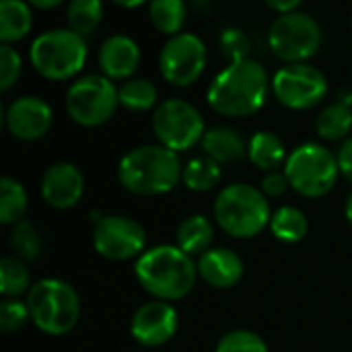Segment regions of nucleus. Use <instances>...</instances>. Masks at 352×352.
I'll use <instances>...</instances> for the list:
<instances>
[{
  "instance_id": "1",
  "label": "nucleus",
  "mask_w": 352,
  "mask_h": 352,
  "mask_svg": "<svg viewBox=\"0 0 352 352\" xmlns=\"http://www.w3.org/2000/svg\"><path fill=\"white\" fill-rule=\"evenodd\" d=\"M268 97V74L258 60H243L221 70L208 87V105L223 116H252Z\"/></svg>"
},
{
  "instance_id": "2",
  "label": "nucleus",
  "mask_w": 352,
  "mask_h": 352,
  "mask_svg": "<svg viewBox=\"0 0 352 352\" xmlns=\"http://www.w3.org/2000/svg\"><path fill=\"white\" fill-rule=\"evenodd\" d=\"M136 278L157 301L184 299L196 285L198 266L177 245H157L136 262Z\"/></svg>"
},
{
  "instance_id": "3",
  "label": "nucleus",
  "mask_w": 352,
  "mask_h": 352,
  "mask_svg": "<svg viewBox=\"0 0 352 352\" xmlns=\"http://www.w3.org/2000/svg\"><path fill=\"white\" fill-rule=\"evenodd\" d=\"M184 175L175 151L163 144H142L126 153L118 165L122 186L138 196H159L173 190Z\"/></svg>"
},
{
  "instance_id": "4",
  "label": "nucleus",
  "mask_w": 352,
  "mask_h": 352,
  "mask_svg": "<svg viewBox=\"0 0 352 352\" xmlns=\"http://www.w3.org/2000/svg\"><path fill=\"white\" fill-rule=\"evenodd\" d=\"M33 324L50 336L68 334L80 316V299L72 285L60 278H41L27 293Z\"/></svg>"
},
{
  "instance_id": "5",
  "label": "nucleus",
  "mask_w": 352,
  "mask_h": 352,
  "mask_svg": "<svg viewBox=\"0 0 352 352\" xmlns=\"http://www.w3.org/2000/svg\"><path fill=\"white\" fill-rule=\"evenodd\" d=\"M214 219L233 237H254L272 219L264 192L250 184H231L214 200Z\"/></svg>"
},
{
  "instance_id": "6",
  "label": "nucleus",
  "mask_w": 352,
  "mask_h": 352,
  "mask_svg": "<svg viewBox=\"0 0 352 352\" xmlns=\"http://www.w3.org/2000/svg\"><path fill=\"white\" fill-rule=\"evenodd\" d=\"M29 58L35 70L52 80H64L80 72L87 60V43L72 29H52L37 35Z\"/></svg>"
},
{
  "instance_id": "7",
  "label": "nucleus",
  "mask_w": 352,
  "mask_h": 352,
  "mask_svg": "<svg viewBox=\"0 0 352 352\" xmlns=\"http://www.w3.org/2000/svg\"><path fill=\"white\" fill-rule=\"evenodd\" d=\"M285 173L301 196L320 198L334 188L340 169L330 148L318 142H303L289 155Z\"/></svg>"
},
{
  "instance_id": "8",
  "label": "nucleus",
  "mask_w": 352,
  "mask_h": 352,
  "mask_svg": "<svg viewBox=\"0 0 352 352\" xmlns=\"http://www.w3.org/2000/svg\"><path fill=\"white\" fill-rule=\"evenodd\" d=\"M120 103L111 78L103 74H87L74 80L66 93V109L80 126H99L107 122Z\"/></svg>"
},
{
  "instance_id": "9",
  "label": "nucleus",
  "mask_w": 352,
  "mask_h": 352,
  "mask_svg": "<svg viewBox=\"0 0 352 352\" xmlns=\"http://www.w3.org/2000/svg\"><path fill=\"white\" fill-rule=\"evenodd\" d=\"M268 43L278 58L299 64L320 50L322 27L307 12H287L270 25Z\"/></svg>"
},
{
  "instance_id": "10",
  "label": "nucleus",
  "mask_w": 352,
  "mask_h": 352,
  "mask_svg": "<svg viewBox=\"0 0 352 352\" xmlns=\"http://www.w3.org/2000/svg\"><path fill=\"white\" fill-rule=\"evenodd\" d=\"M153 128L163 146L188 151L204 136V120L196 105L186 99H165L153 116Z\"/></svg>"
},
{
  "instance_id": "11",
  "label": "nucleus",
  "mask_w": 352,
  "mask_h": 352,
  "mask_svg": "<svg viewBox=\"0 0 352 352\" xmlns=\"http://www.w3.org/2000/svg\"><path fill=\"white\" fill-rule=\"evenodd\" d=\"M276 99L291 109H307L318 105L328 93V78L311 64L299 62L285 66L272 78Z\"/></svg>"
},
{
  "instance_id": "12",
  "label": "nucleus",
  "mask_w": 352,
  "mask_h": 352,
  "mask_svg": "<svg viewBox=\"0 0 352 352\" xmlns=\"http://www.w3.org/2000/svg\"><path fill=\"white\" fill-rule=\"evenodd\" d=\"M161 74L177 87L192 85L206 66V45L194 33L169 37L159 56Z\"/></svg>"
},
{
  "instance_id": "13",
  "label": "nucleus",
  "mask_w": 352,
  "mask_h": 352,
  "mask_svg": "<svg viewBox=\"0 0 352 352\" xmlns=\"http://www.w3.org/2000/svg\"><path fill=\"white\" fill-rule=\"evenodd\" d=\"M95 250L109 260H130L146 245V233L140 223L128 217H103L93 231Z\"/></svg>"
},
{
  "instance_id": "14",
  "label": "nucleus",
  "mask_w": 352,
  "mask_h": 352,
  "mask_svg": "<svg viewBox=\"0 0 352 352\" xmlns=\"http://www.w3.org/2000/svg\"><path fill=\"white\" fill-rule=\"evenodd\" d=\"M177 314L165 301H148L136 309L130 332L144 346H161L173 338L177 330Z\"/></svg>"
},
{
  "instance_id": "15",
  "label": "nucleus",
  "mask_w": 352,
  "mask_h": 352,
  "mask_svg": "<svg viewBox=\"0 0 352 352\" xmlns=\"http://www.w3.org/2000/svg\"><path fill=\"white\" fill-rule=\"evenodd\" d=\"M4 120L12 136L23 140H37L52 126V107L41 97L23 95L8 105Z\"/></svg>"
},
{
  "instance_id": "16",
  "label": "nucleus",
  "mask_w": 352,
  "mask_h": 352,
  "mask_svg": "<svg viewBox=\"0 0 352 352\" xmlns=\"http://www.w3.org/2000/svg\"><path fill=\"white\" fill-rule=\"evenodd\" d=\"M85 192L82 171L72 163H54L41 177V196L54 208L74 206Z\"/></svg>"
},
{
  "instance_id": "17",
  "label": "nucleus",
  "mask_w": 352,
  "mask_h": 352,
  "mask_svg": "<svg viewBox=\"0 0 352 352\" xmlns=\"http://www.w3.org/2000/svg\"><path fill=\"white\" fill-rule=\"evenodd\" d=\"M198 274L200 278L217 289H229L237 285L243 276V262L241 258L227 248H212L204 252L198 260Z\"/></svg>"
},
{
  "instance_id": "18",
  "label": "nucleus",
  "mask_w": 352,
  "mask_h": 352,
  "mask_svg": "<svg viewBox=\"0 0 352 352\" xmlns=\"http://www.w3.org/2000/svg\"><path fill=\"white\" fill-rule=\"evenodd\" d=\"M138 62V43L128 35H109L99 47V66L107 78H128L136 70Z\"/></svg>"
},
{
  "instance_id": "19",
  "label": "nucleus",
  "mask_w": 352,
  "mask_h": 352,
  "mask_svg": "<svg viewBox=\"0 0 352 352\" xmlns=\"http://www.w3.org/2000/svg\"><path fill=\"white\" fill-rule=\"evenodd\" d=\"M248 146L243 136L227 126L210 128L202 136V148L206 157H210L217 163H233L248 155Z\"/></svg>"
},
{
  "instance_id": "20",
  "label": "nucleus",
  "mask_w": 352,
  "mask_h": 352,
  "mask_svg": "<svg viewBox=\"0 0 352 352\" xmlns=\"http://www.w3.org/2000/svg\"><path fill=\"white\" fill-rule=\"evenodd\" d=\"M212 237H214L212 223L202 214H192L184 219L182 225L177 227V248L188 256L208 252Z\"/></svg>"
},
{
  "instance_id": "21",
  "label": "nucleus",
  "mask_w": 352,
  "mask_h": 352,
  "mask_svg": "<svg viewBox=\"0 0 352 352\" xmlns=\"http://www.w3.org/2000/svg\"><path fill=\"white\" fill-rule=\"evenodd\" d=\"M33 14L29 4L21 0H2L0 2V41L10 43L25 37L31 29Z\"/></svg>"
},
{
  "instance_id": "22",
  "label": "nucleus",
  "mask_w": 352,
  "mask_h": 352,
  "mask_svg": "<svg viewBox=\"0 0 352 352\" xmlns=\"http://www.w3.org/2000/svg\"><path fill=\"white\" fill-rule=\"evenodd\" d=\"M248 155L256 167L266 169L270 173L276 171V167L285 161V144L274 132L260 130L250 138Z\"/></svg>"
},
{
  "instance_id": "23",
  "label": "nucleus",
  "mask_w": 352,
  "mask_h": 352,
  "mask_svg": "<svg viewBox=\"0 0 352 352\" xmlns=\"http://www.w3.org/2000/svg\"><path fill=\"white\" fill-rule=\"evenodd\" d=\"M318 134L326 140H340L352 128V107L346 101H336L328 105L316 120Z\"/></svg>"
},
{
  "instance_id": "24",
  "label": "nucleus",
  "mask_w": 352,
  "mask_h": 352,
  "mask_svg": "<svg viewBox=\"0 0 352 352\" xmlns=\"http://www.w3.org/2000/svg\"><path fill=\"white\" fill-rule=\"evenodd\" d=\"M307 227H309L307 217L295 206H280L278 210L272 212V219H270L272 233L278 239L289 241V243L301 241L307 233Z\"/></svg>"
},
{
  "instance_id": "25",
  "label": "nucleus",
  "mask_w": 352,
  "mask_h": 352,
  "mask_svg": "<svg viewBox=\"0 0 352 352\" xmlns=\"http://www.w3.org/2000/svg\"><path fill=\"white\" fill-rule=\"evenodd\" d=\"M25 212H27L25 188L12 177H2L0 179V223L16 225Z\"/></svg>"
},
{
  "instance_id": "26",
  "label": "nucleus",
  "mask_w": 352,
  "mask_h": 352,
  "mask_svg": "<svg viewBox=\"0 0 352 352\" xmlns=\"http://www.w3.org/2000/svg\"><path fill=\"white\" fill-rule=\"evenodd\" d=\"M221 175L223 171L217 161H212L210 157H196L184 167L182 179L190 190L208 192L221 182Z\"/></svg>"
},
{
  "instance_id": "27",
  "label": "nucleus",
  "mask_w": 352,
  "mask_h": 352,
  "mask_svg": "<svg viewBox=\"0 0 352 352\" xmlns=\"http://www.w3.org/2000/svg\"><path fill=\"white\" fill-rule=\"evenodd\" d=\"M148 14L159 31L169 33L173 37L184 27L188 10L182 0H153L148 4Z\"/></svg>"
},
{
  "instance_id": "28",
  "label": "nucleus",
  "mask_w": 352,
  "mask_h": 352,
  "mask_svg": "<svg viewBox=\"0 0 352 352\" xmlns=\"http://www.w3.org/2000/svg\"><path fill=\"white\" fill-rule=\"evenodd\" d=\"M157 87L146 78H128L120 89V103L132 111H146L157 103Z\"/></svg>"
},
{
  "instance_id": "29",
  "label": "nucleus",
  "mask_w": 352,
  "mask_h": 352,
  "mask_svg": "<svg viewBox=\"0 0 352 352\" xmlns=\"http://www.w3.org/2000/svg\"><path fill=\"white\" fill-rule=\"evenodd\" d=\"M68 25L74 33L87 35L91 33L103 16V4L99 0H72L66 10Z\"/></svg>"
},
{
  "instance_id": "30",
  "label": "nucleus",
  "mask_w": 352,
  "mask_h": 352,
  "mask_svg": "<svg viewBox=\"0 0 352 352\" xmlns=\"http://www.w3.org/2000/svg\"><path fill=\"white\" fill-rule=\"evenodd\" d=\"M8 243H10L14 258H19L23 262L37 260L41 254V237L29 221H19L12 227Z\"/></svg>"
},
{
  "instance_id": "31",
  "label": "nucleus",
  "mask_w": 352,
  "mask_h": 352,
  "mask_svg": "<svg viewBox=\"0 0 352 352\" xmlns=\"http://www.w3.org/2000/svg\"><path fill=\"white\" fill-rule=\"evenodd\" d=\"M29 268L23 264V260L8 256L0 262V293L6 299H12L29 289Z\"/></svg>"
},
{
  "instance_id": "32",
  "label": "nucleus",
  "mask_w": 352,
  "mask_h": 352,
  "mask_svg": "<svg viewBox=\"0 0 352 352\" xmlns=\"http://www.w3.org/2000/svg\"><path fill=\"white\" fill-rule=\"evenodd\" d=\"M214 352H268V346L256 332L233 330L219 340Z\"/></svg>"
},
{
  "instance_id": "33",
  "label": "nucleus",
  "mask_w": 352,
  "mask_h": 352,
  "mask_svg": "<svg viewBox=\"0 0 352 352\" xmlns=\"http://www.w3.org/2000/svg\"><path fill=\"white\" fill-rule=\"evenodd\" d=\"M29 307L27 303H21L16 299H4L0 303V330L4 334H12L19 332L27 320H29Z\"/></svg>"
},
{
  "instance_id": "34",
  "label": "nucleus",
  "mask_w": 352,
  "mask_h": 352,
  "mask_svg": "<svg viewBox=\"0 0 352 352\" xmlns=\"http://www.w3.org/2000/svg\"><path fill=\"white\" fill-rule=\"evenodd\" d=\"M250 47H252V43H250L248 35L241 29L231 27V29H225L223 31V35H221V50L231 60V64L248 60L250 58L248 56L250 54Z\"/></svg>"
},
{
  "instance_id": "35",
  "label": "nucleus",
  "mask_w": 352,
  "mask_h": 352,
  "mask_svg": "<svg viewBox=\"0 0 352 352\" xmlns=\"http://www.w3.org/2000/svg\"><path fill=\"white\" fill-rule=\"evenodd\" d=\"M21 68H23V62H21L19 52L2 43L0 45V89L2 91H8L16 82Z\"/></svg>"
},
{
  "instance_id": "36",
  "label": "nucleus",
  "mask_w": 352,
  "mask_h": 352,
  "mask_svg": "<svg viewBox=\"0 0 352 352\" xmlns=\"http://www.w3.org/2000/svg\"><path fill=\"white\" fill-rule=\"evenodd\" d=\"M289 179H287V173L283 171H270L262 177V192L266 196H280L285 194V190L289 188Z\"/></svg>"
},
{
  "instance_id": "37",
  "label": "nucleus",
  "mask_w": 352,
  "mask_h": 352,
  "mask_svg": "<svg viewBox=\"0 0 352 352\" xmlns=\"http://www.w3.org/2000/svg\"><path fill=\"white\" fill-rule=\"evenodd\" d=\"M336 161H338L340 173L352 184V138H346V140L340 144L338 155H336Z\"/></svg>"
},
{
  "instance_id": "38",
  "label": "nucleus",
  "mask_w": 352,
  "mask_h": 352,
  "mask_svg": "<svg viewBox=\"0 0 352 352\" xmlns=\"http://www.w3.org/2000/svg\"><path fill=\"white\" fill-rule=\"evenodd\" d=\"M268 6L278 10L280 14H287V12H295L299 8V0H268Z\"/></svg>"
},
{
  "instance_id": "39",
  "label": "nucleus",
  "mask_w": 352,
  "mask_h": 352,
  "mask_svg": "<svg viewBox=\"0 0 352 352\" xmlns=\"http://www.w3.org/2000/svg\"><path fill=\"white\" fill-rule=\"evenodd\" d=\"M33 6H37V8H54V6H60V0H33Z\"/></svg>"
},
{
  "instance_id": "40",
  "label": "nucleus",
  "mask_w": 352,
  "mask_h": 352,
  "mask_svg": "<svg viewBox=\"0 0 352 352\" xmlns=\"http://www.w3.org/2000/svg\"><path fill=\"white\" fill-rule=\"evenodd\" d=\"M346 219H349V223L352 225V194L349 196V200H346Z\"/></svg>"
},
{
  "instance_id": "41",
  "label": "nucleus",
  "mask_w": 352,
  "mask_h": 352,
  "mask_svg": "<svg viewBox=\"0 0 352 352\" xmlns=\"http://www.w3.org/2000/svg\"><path fill=\"white\" fill-rule=\"evenodd\" d=\"M118 4H122V6H142L144 2H142V0H136V2H122V0H120Z\"/></svg>"
},
{
  "instance_id": "42",
  "label": "nucleus",
  "mask_w": 352,
  "mask_h": 352,
  "mask_svg": "<svg viewBox=\"0 0 352 352\" xmlns=\"http://www.w3.org/2000/svg\"><path fill=\"white\" fill-rule=\"evenodd\" d=\"M351 101H352V97H351Z\"/></svg>"
}]
</instances>
